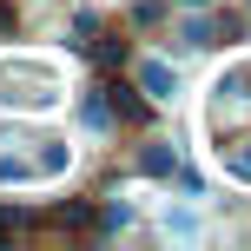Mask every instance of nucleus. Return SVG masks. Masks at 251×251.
<instances>
[{"instance_id": "nucleus-6", "label": "nucleus", "mask_w": 251, "mask_h": 251, "mask_svg": "<svg viewBox=\"0 0 251 251\" xmlns=\"http://www.w3.org/2000/svg\"><path fill=\"white\" fill-rule=\"evenodd\" d=\"M178 40H185V47H205V40H212V26H205V20H185V33H178Z\"/></svg>"}, {"instance_id": "nucleus-7", "label": "nucleus", "mask_w": 251, "mask_h": 251, "mask_svg": "<svg viewBox=\"0 0 251 251\" xmlns=\"http://www.w3.org/2000/svg\"><path fill=\"white\" fill-rule=\"evenodd\" d=\"M231 178H251V139H245L238 152H231Z\"/></svg>"}, {"instance_id": "nucleus-1", "label": "nucleus", "mask_w": 251, "mask_h": 251, "mask_svg": "<svg viewBox=\"0 0 251 251\" xmlns=\"http://www.w3.org/2000/svg\"><path fill=\"white\" fill-rule=\"evenodd\" d=\"M0 86H7V93H0L7 106H53V79H40V73H20V79L0 73Z\"/></svg>"}, {"instance_id": "nucleus-5", "label": "nucleus", "mask_w": 251, "mask_h": 251, "mask_svg": "<svg viewBox=\"0 0 251 251\" xmlns=\"http://www.w3.org/2000/svg\"><path fill=\"white\" fill-rule=\"evenodd\" d=\"M93 60H100V66H119V60H126V40H119V47H113V40H100V47H93Z\"/></svg>"}, {"instance_id": "nucleus-3", "label": "nucleus", "mask_w": 251, "mask_h": 251, "mask_svg": "<svg viewBox=\"0 0 251 251\" xmlns=\"http://www.w3.org/2000/svg\"><path fill=\"white\" fill-rule=\"evenodd\" d=\"M139 165H146L152 178H172V172H178V152H172V146H146V159H139Z\"/></svg>"}, {"instance_id": "nucleus-10", "label": "nucleus", "mask_w": 251, "mask_h": 251, "mask_svg": "<svg viewBox=\"0 0 251 251\" xmlns=\"http://www.w3.org/2000/svg\"><path fill=\"white\" fill-rule=\"evenodd\" d=\"M185 7H205V0H185Z\"/></svg>"}, {"instance_id": "nucleus-8", "label": "nucleus", "mask_w": 251, "mask_h": 251, "mask_svg": "<svg viewBox=\"0 0 251 251\" xmlns=\"http://www.w3.org/2000/svg\"><path fill=\"white\" fill-rule=\"evenodd\" d=\"M13 225H20V212H0V238H13Z\"/></svg>"}, {"instance_id": "nucleus-2", "label": "nucleus", "mask_w": 251, "mask_h": 251, "mask_svg": "<svg viewBox=\"0 0 251 251\" xmlns=\"http://www.w3.org/2000/svg\"><path fill=\"white\" fill-rule=\"evenodd\" d=\"M139 86H146L152 100H172V93H178V73L165 60H146V66H139Z\"/></svg>"}, {"instance_id": "nucleus-4", "label": "nucleus", "mask_w": 251, "mask_h": 251, "mask_svg": "<svg viewBox=\"0 0 251 251\" xmlns=\"http://www.w3.org/2000/svg\"><path fill=\"white\" fill-rule=\"evenodd\" d=\"M106 106H119V119H139V113H146V106H139L126 86H106Z\"/></svg>"}, {"instance_id": "nucleus-9", "label": "nucleus", "mask_w": 251, "mask_h": 251, "mask_svg": "<svg viewBox=\"0 0 251 251\" xmlns=\"http://www.w3.org/2000/svg\"><path fill=\"white\" fill-rule=\"evenodd\" d=\"M0 33H13V7H7V0H0Z\"/></svg>"}]
</instances>
